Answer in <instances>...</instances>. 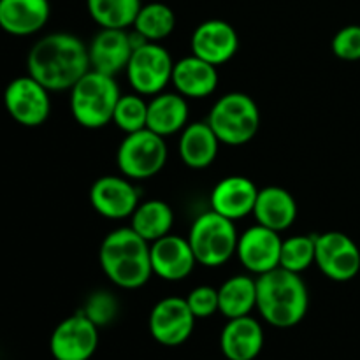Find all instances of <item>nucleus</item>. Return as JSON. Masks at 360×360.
I'll list each match as a JSON object with an SVG mask.
<instances>
[{"label":"nucleus","instance_id":"nucleus-1","mask_svg":"<svg viewBox=\"0 0 360 360\" xmlns=\"http://www.w3.org/2000/svg\"><path fill=\"white\" fill-rule=\"evenodd\" d=\"M90 70L88 46L77 35L55 32L30 48L27 72L49 91L70 90Z\"/></svg>","mask_w":360,"mask_h":360},{"label":"nucleus","instance_id":"nucleus-2","mask_svg":"<svg viewBox=\"0 0 360 360\" xmlns=\"http://www.w3.org/2000/svg\"><path fill=\"white\" fill-rule=\"evenodd\" d=\"M150 246L132 227L109 232L98 250V262L108 280L125 290L144 287L153 274Z\"/></svg>","mask_w":360,"mask_h":360},{"label":"nucleus","instance_id":"nucleus-3","mask_svg":"<svg viewBox=\"0 0 360 360\" xmlns=\"http://www.w3.org/2000/svg\"><path fill=\"white\" fill-rule=\"evenodd\" d=\"M257 309L269 326L290 329L304 320L309 290L301 274L276 267L257 276Z\"/></svg>","mask_w":360,"mask_h":360},{"label":"nucleus","instance_id":"nucleus-4","mask_svg":"<svg viewBox=\"0 0 360 360\" xmlns=\"http://www.w3.org/2000/svg\"><path fill=\"white\" fill-rule=\"evenodd\" d=\"M120 95L115 77L90 69L70 88V112L83 129H102L112 122Z\"/></svg>","mask_w":360,"mask_h":360},{"label":"nucleus","instance_id":"nucleus-5","mask_svg":"<svg viewBox=\"0 0 360 360\" xmlns=\"http://www.w3.org/2000/svg\"><path fill=\"white\" fill-rule=\"evenodd\" d=\"M207 123L221 144L243 146L259 132V105L250 95L231 91L214 102L207 116Z\"/></svg>","mask_w":360,"mask_h":360},{"label":"nucleus","instance_id":"nucleus-6","mask_svg":"<svg viewBox=\"0 0 360 360\" xmlns=\"http://www.w3.org/2000/svg\"><path fill=\"white\" fill-rule=\"evenodd\" d=\"M186 239L197 264L204 267H221L236 255L239 234L234 221L211 210L193 220Z\"/></svg>","mask_w":360,"mask_h":360},{"label":"nucleus","instance_id":"nucleus-7","mask_svg":"<svg viewBox=\"0 0 360 360\" xmlns=\"http://www.w3.org/2000/svg\"><path fill=\"white\" fill-rule=\"evenodd\" d=\"M167 157L165 137L143 129L125 134L116 151V165L125 178L139 181L157 176L167 164Z\"/></svg>","mask_w":360,"mask_h":360},{"label":"nucleus","instance_id":"nucleus-8","mask_svg":"<svg viewBox=\"0 0 360 360\" xmlns=\"http://www.w3.org/2000/svg\"><path fill=\"white\" fill-rule=\"evenodd\" d=\"M174 62L160 42H141L134 48L125 74L132 90L139 95H158L172 79Z\"/></svg>","mask_w":360,"mask_h":360},{"label":"nucleus","instance_id":"nucleus-9","mask_svg":"<svg viewBox=\"0 0 360 360\" xmlns=\"http://www.w3.org/2000/svg\"><path fill=\"white\" fill-rule=\"evenodd\" d=\"M315 264L330 281L347 283L360 273V250L345 232L329 231L316 234Z\"/></svg>","mask_w":360,"mask_h":360},{"label":"nucleus","instance_id":"nucleus-10","mask_svg":"<svg viewBox=\"0 0 360 360\" xmlns=\"http://www.w3.org/2000/svg\"><path fill=\"white\" fill-rule=\"evenodd\" d=\"M4 105L20 125L35 129L44 125L51 112L49 90L32 76L14 77L4 90Z\"/></svg>","mask_w":360,"mask_h":360},{"label":"nucleus","instance_id":"nucleus-11","mask_svg":"<svg viewBox=\"0 0 360 360\" xmlns=\"http://www.w3.org/2000/svg\"><path fill=\"white\" fill-rule=\"evenodd\" d=\"M98 348V327L83 311L63 319L49 338L55 360H90Z\"/></svg>","mask_w":360,"mask_h":360},{"label":"nucleus","instance_id":"nucleus-12","mask_svg":"<svg viewBox=\"0 0 360 360\" xmlns=\"http://www.w3.org/2000/svg\"><path fill=\"white\" fill-rule=\"evenodd\" d=\"M195 315L183 297H165L153 306L148 320L150 334L162 347L186 343L195 329Z\"/></svg>","mask_w":360,"mask_h":360},{"label":"nucleus","instance_id":"nucleus-13","mask_svg":"<svg viewBox=\"0 0 360 360\" xmlns=\"http://www.w3.org/2000/svg\"><path fill=\"white\" fill-rule=\"evenodd\" d=\"M144 42L139 34L127 28H101L88 46L90 69L115 77L127 69L134 48Z\"/></svg>","mask_w":360,"mask_h":360},{"label":"nucleus","instance_id":"nucleus-14","mask_svg":"<svg viewBox=\"0 0 360 360\" xmlns=\"http://www.w3.org/2000/svg\"><path fill=\"white\" fill-rule=\"evenodd\" d=\"M139 188L125 176H102L90 188V204L108 220H123L132 217L139 206Z\"/></svg>","mask_w":360,"mask_h":360},{"label":"nucleus","instance_id":"nucleus-15","mask_svg":"<svg viewBox=\"0 0 360 360\" xmlns=\"http://www.w3.org/2000/svg\"><path fill=\"white\" fill-rule=\"evenodd\" d=\"M281 245L280 232L257 224L239 236L236 255L246 271L260 276L280 267Z\"/></svg>","mask_w":360,"mask_h":360},{"label":"nucleus","instance_id":"nucleus-16","mask_svg":"<svg viewBox=\"0 0 360 360\" xmlns=\"http://www.w3.org/2000/svg\"><path fill=\"white\" fill-rule=\"evenodd\" d=\"M190 48L192 55L217 67L224 65L238 55L239 35L227 21L206 20L193 30Z\"/></svg>","mask_w":360,"mask_h":360},{"label":"nucleus","instance_id":"nucleus-17","mask_svg":"<svg viewBox=\"0 0 360 360\" xmlns=\"http://www.w3.org/2000/svg\"><path fill=\"white\" fill-rule=\"evenodd\" d=\"M150 255L153 274L164 281L185 280L197 264L188 239L174 234H167L151 243Z\"/></svg>","mask_w":360,"mask_h":360},{"label":"nucleus","instance_id":"nucleus-18","mask_svg":"<svg viewBox=\"0 0 360 360\" xmlns=\"http://www.w3.org/2000/svg\"><path fill=\"white\" fill-rule=\"evenodd\" d=\"M259 188L246 176H227L211 192V210L232 221L253 214Z\"/></svg>","mask_w":360,"mask_h":360},{"label":"nucleus","instance_id":"nucleus-19","mask_svg":"<svg viewBox=\"0 0 360 360\" xmlns=\"http://www.w3.org/2000/svg\"><path fill=\"white\" fill-rule=\"evenodd\" d=\"M264 343L262 326L252 315L227 320L220 334V350L227 360H255Z\"/></svg>","mask_w":360,"mask_h":360},{"label":"nucleus","instance_id":"nucleus-20","mask_svg":"<svg viewBox=\"0 0 360 360\" xmlns=\"http://www.w3.org/2000/svg\"><path fill=\"white\" fill-rule=\"evenodd\" d=\"M49 0H0V28L14 37L41 32L49 21Z\"/></svg>","mask_w":360,"mask_h":360},{"label":"nucleus","instance_id":"nucleus-21","mask_svg":"<svg viewBox=\"0 0 360 360\" xmlns=\"http://www.w3.org/2000/svg\"><path fill=\"white\" fill-rule=\"evenodd\" d=\"M171 83L185 98H206L218 86L217 65L195 55L185 56L174 62Z\"/></svg>","mask_w":360,"mask_h":360},{"label":"nucleus","instance_id":"nucleus-22","mask_svg":"<svg viewBox=\"0 0 360 360\" xmlns=\"http://www.w3.org/2000/svg\"><path fill=\"white\" fill-rule=\"evenodd\" d=\"M253 217L257 224L271 229V231L283 232L294 225L297 220V202L288 190L281 186H266L259 190Z\"/></svg>","mask_w":360,"mask_h":360},{"label":"nucleus","instance_id":"nucleus-23","mask_svg":"<svg viewBox=\"0 0 360 360\" xmlns=\"http://www.w3.org/2000/svg\"><path fill=\"white\" fill-rule=\"evenodd\" d=\"M217 134L210 127L207 122H193L188 123L181 130L179 137V157L186 167L193 171H202L213 165L217 160L218 148H220Z\"/></svg>","mask_w":360,"mask_h":360},{"label":"nucleus","instance_id":"nucleus-24","mask_svg":"<svg viewBox=\"0 0 360 360\" xmlns=\"http://www.w3.org/2000/svg\"><path fill=\"white\" fill-rule=\"evenodd\" d=\"M188 125V104L181 94L162 91L148 102L146 129L162 137L174 136Z\"/></svg>","mask_w":360,"mask_h":360},{"label":"nucleus","instance_id":"nucleus-25","mask_svg":"<svg viewBox=\"0 0 360 360\" xmlns=\"http://www.w3.org/2000/svg\"><path fill=\"white\" fill-rule=\"evenodd\" d=\"M257 309V278L236 274L218 288V311L227 320L252 315Z\"/></svg>","mask_w":360,"mask_h":360},{"label":"nucleus","instance_id":"nucleus-26","mask_svg":"<svg viewBox=\"0 0 360 360\" xmlns=\"http://www.w3.org/2000/svg\"><path fill=\"white\" fill-rule=\"evenodd\" d=\"M130 227L137 232L148 243L158 241L164 236L171 234V229L174 225V213L172 207L165 200L151 199L146 202H141L132 213Z\"/></svg>","mask_w":360,"mask_h":360},{"label":"nucleus","instance_id":"nucleus-27","mask_svg":"<svg viewBox=\"0 0 360 360\" xmlns=\"http://www.w3.org/2000/svg\"><path fill=\"white\" fill-rule=\"evenodd\" d=\"M134 32L139 34L148 42H160L172 34L176 27V14L167 4L151 2L141 6L136 20Z\"/></svg>","mask_w":360,"mask_h":360},{"label":"nucleus","instance_id":"nucleus-28","mask_svg":"<svg viewBox=\"0 0 360 360\" xmlns=\"http://www.w3.org/2000/svg\"><path fill=\"white\" fill-rule=\"evenodd\" d=\"M141 6V0H86L88 14L101 28L132 27Z\"/></svg>","mask_w":360,"mask_h":360},{"label":"nucleus","instance_id":"nucleus-29","mask_svg":"<svg viewBox=\"0 0 360 360\" xmlns=\"http://www.w3.org/2000/svg\"><path fill=\"white\" fill-rule=\"evenodd\" d=\"M315 245L316 234L311 236H292L283 239L280 255V267L292 273H304L315 264Z\"/></svg>","mask_w":360,"mask_h":360},{"label":"nucleus","instance_id":"nucleus-30","mask_svg":"<svg viewBox=\"0 0 360 360\" xmlns=\"http://www.w3.org/2000/svg\"><path fill=\"white\" fill-rule=\"evenodd\" d=\"M112 123L125 134L146 129L148 102L139 94L120 95L112 115Z\"/></svg>","mask_w":360,"mask_h":360},{"label":"nucleus","instance_id":"nucleus-31","mask_svg":"<svg viewBox=\"0 0 360 360\" xmlns=\"http://www.w3.org/2000/svg\"><path fill=\"white\" fill-rule=\"evenodd\" d=\"M81 311L101 329V327L109 326L116 319V315H118V301L109 292L98 290L88 297L86 304L83 306Z\"/></svg>","mask_w":360,"mask_h":360},{"label":"nucleus","instance_id":"nucleus-32","mask_svg":"<svg viewBox=\"0 0 360 360\" xmlns=\"http://www.w3.org/2000/svg\"><path fill=\"white\" fill-rule=\"evenodd\" d=\"M330 49L345 62L360 60V25H347L330 41Z\"/></svg>","mask_w":360,"mask_h":360},{"label":"nucleus","instance_id":"nucleus-33","mask_svg":"<svg viewBox=\"0 0 360 360\" xmlns=\"http://www.w3.org/2000/svg\"><path fill=\"white\" fill-rule=\"evenodd\" d=\"M185 299L195 319H207L218 311V288L210 285H199Z\"/></svg>","mask_w":360,"mask_h":360}]
</instances>
